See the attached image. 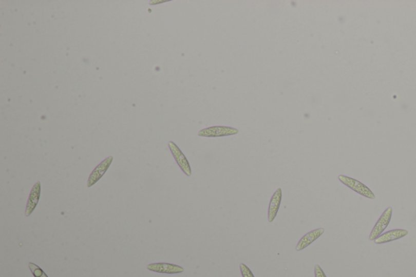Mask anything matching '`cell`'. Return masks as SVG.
<instances>
[{
    "mask_svg": "<svg viewBox=\"0 0 416 277\" xmlns=\"http://www.w3.org/2000/svg\"><path fill=\"white\" fill-rule=\"evenodd\" d=\"M338 179L342 183L344 184L345 186L352 189L356 193H360V195L370 199H375L373 192L371 191V189L368 186H365L364 184H363L362 182H358L354 178L344 176V175H340L338 176Z\"/></svg>",
    "mask_w": 416,
    "mask_h": 277,
    "instance_id": "obj_1",
    "label": "cell"
},
{
    "mask_svg": "<svg viewBox=\"0 0 416 277\" xmlns=\"http://www.w3.org/2000/svg\"><path fill=\"white\" fill-rule=\"evenodd\" d=\"M239 133L238 129L227 126H212L202 129L198 133L199 137H219L231 136Z\"/></svg>",
    "mask_w": 416,
    "mask_h": 277,
    "instance_id": "obj_2",
    "label": "cell"
},
{
    "mask_svg": "<svg viewBox=\"0 0 416 277\" xmlns=\"http://www.w3.org/2000/svg\"><path fill=\"white\" fill-rule=\"evenodd\" d=\"M392 213H393L392 207H388L384 211L383 214L380 217L375 226L372 228L371 233H370V241H375L376 238H379L383 233L384 231L386 229L388 225H389V223H390L391 219H392Z\"/></svg>",
    "mask_w": 416,
    "mask_h": 277,
    "instance_id": "obj_3",
    "label": "cell"
},
{
    "mask_svg": "<svg viewBox=\"0 0 416 277\" xmlns=\"http://www.w3.org/2000/svg\"><path fill=\"white\" fill-rule=\"evenodd\" d=\"M168 147H169L172 154H173V157L177 161V164L179 165L180 168L182 170V172L186 176H191V173H192L191 165H190L189 161L187 160L186 157L185 156V154H183L179 147H177V145L173 142H169Z\"/></svg>",
    "mask_w": 416,
    "mask_h": 277,
    "instance_id": "obj_4",
    "label": "cell"
},
{
    "mask_svg": "<svg viewBox=\"0 0 416 277\" xmlns=\"http://www.w3.org/2000/svg\"><path fill=\"white\" fill-rule=\"evenodd\" d=\"M112 161V156L107 157L93 169V172L89 176V179H88L87 187L90 188L93 185H96L103 177V175L106 173L109 167L111 166Z\"/></svg>",
    "mask_w": 416,
    "mask_h": 277,
    "instance_id": "obj_5",
    "label": "cell"
},
{
    "mask_svg": "<svg viewBox=\"0 0 416 277\" xmlns=\"http://www.w3.org/2000/svg\"><path fill=\"white\" fill-rule=\"evenodd\" d=\"M147 269L154 271V272H158V273L166 274L181 273L184 271V268L181 266L166 264V263L149 264L147 266Z\"/></svg>",
    "mask_w": 416,
    "mask_h": 277,
    "instance_id": "obj_6",
    "label": "cell"
},
{
    "mask_svg": "<svg viewBox=\"0 0 416 277\" xmlns=\"http://www.w3.org/2000/svg\"><path fill=\"white\" fill-rule=\"evenodd\" d=\"M40 195H41V183L40 182H37L33 186L31 191L29 193V199H28L26 207V216H29L35 210L39 199H40Z\"/></svg>",
    "mask_w": 416,
    "mask_h": 277,
    "instance_id": "obj_7",
    "label": "cell"
},
{
    "mask_svg": "<svg viewBox=\"0 0 416 277\" xmlns=\"http://www.w3.org/2000/svg\"><path fill=\"white\" fill-rule=\"evenodd\" d=\"M324 232H325V228H317V229H315V230L311 231V232H308L307 234L304 235V236L300 239L297 246H296V250H297V251H301V250H304L305 248L308 247L311 243H313L315 240H317L319 236H322Z\"/></svg>",
    "mask_w": 416,
    "mask_h": 277,
    "instance_id": "obj_8",
    "label": "cell"
},
{
    "mask_svg": "<svg viewBox=\"0 0 416 277\" xmlns=\"http://www.w3.org/2000/svg\"><path fill=\"white\" fill-rule=\"evenodd\" d=\"M282 194H283L282 189L279 188V189H276L274 194L272 195V199H271L270 203H269V213H268L269 223L273 222L276 215H277L279 209H280V203H281Z\"/></svg>",
    "mask_w": 416,
    "mask_h": 277,
    "instance_id": "obj_9",
    "label": "cell"
},
{
    "mask_svg": "<svg viewBox=\"0 0 416 277\" xmlns=\"http://www.w3.org/2000/svg\"><path fill=\"white\" fill-rule=\"evenodd\" d=\"M408 234V231L406 229H393L381 234L379 238L375 240V244H384L388 242H393V241L399 240L400 238H404Z\"/></svg>",
    "mask_w": 416,
    "mask_h": 277,
    "instance_id": "obj_10",
    "label": "cell"
},
{
    "mask_svg": "<svg viewBox=\"0 0 416 277\" xmlns=\"http://www.w3.org/2000/svg\"><path fill=\"white\" fill-rule=\"evenodd\" d=\"M29 267L30 271H31L32 273H33V276L48 277L47 276V274H46L45 272L42 270V268H40V267H39V266L36 265V264H33V263H29Z\"/></svg>",
    "mask_w": 416,
    "mask_h": 277,
    "instance_id": "obj_11",
    "label": "cell"
},
{
    "mask_svg": "<svg viewBox=\"0 0 416 277\" xmlns=\"http://www.w3.org/2000/svg\"><path fill=\"white\" fill-rule=\"evenodd\" d=\"M240 269H241V273L242 277H255L254 276L252 271H251L249 267H247L245 264H240Z\"/></svg>",
    "mask_w": 416,
    "mask_h": 277,
    "instance_id": "obj_12",
    "label": "cell"
},
{
    "mask_svg": "<svg viewBox=\"0 0 416 277\" xmlns=\"http://www.w3.org/2000/svg\"><path fill=\"white\" fill-rule=\"evenodd\" d=\"M315 277H327L324 272L323 270L321 268L320 266L315 265Z\"/></svg>",
    "mask_w": 416,
    "mask_h": 277,
    "instance_id": "obj_13",
    "label": "cell"
}]
</instances>
